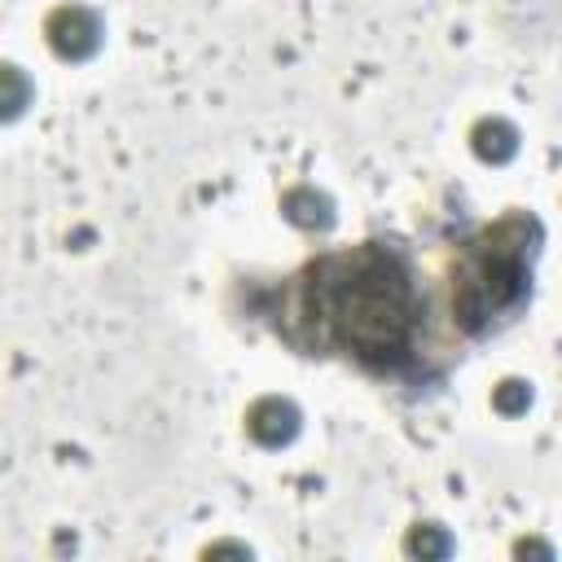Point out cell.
Listing matches in <instances>:
<instances>
[{
    "label": "cell",
    "mask_w": 562,
    "mask_h": 562,
    "mask_svg": "<svg viewBox=\"0 0 562 562\" xmlns=\"http://www.w3.org/2000/svg\"><path fill=\"white\" fill-rule=\"evenodd\" d=\"M413 321L408 268L382 241L329 255L299 277L294 338L312 351H342L373 369H391L408 356Z\"/></svg>",
    "instance_id": "6da1fadb"
},
{
    "label": "cell",
    "mask_w": 562,
    "mask_h": 562,
    "mask_svg": "<svg viewBox=\"0 0 562 562\" xmlns=\"http://www.w3.org/2000/svg\"><path fill=\"white\" fill-rule=\"evenodd\" d=\"M536 237L540 228L531 215H505L474 241L452 285V312L465 334H483L496 316L514 312L531 294V241Z\"/></svg>",
    "instance_id": "7a4b0ae2"
},
{
    "label": "cell",
    "mask_w": 562,
    "mask_h": 562,
    "mask_svg": "<svg viewBox=\"0 0 562 562\" xmlns=\"http://www.w3.org/2000/svg\"><path fill=\"white\" fill-rule=\"evenodd\" d=\"M44 40L61 61H88L105 40V22L88 4H57L44 18Z\"/></svg>",
    "instance_id": "3957f363"
},
{
    "label": "cell",
    "mask_w": 562,
    "mask_h": 562,
    "mask_svg": "<svg viewBox=\"0 0 562 562\" xmlns=\"http://www.w3.org/2000/svg\"><path fill=\"white\" fill-rule=\"evenodd\" d=\"M299 426H303L299 408L290 400H281V395H263V400H255L246 408V435L259 448H285L299 435Z\"/></svg>",
    "instance_id": "277c9868"
},
{
    "label": "cell",
    "mask_w": 562,
    "mask_h": 562,
    "mask_svg": "<svg viewBox=\"0 0 562 562\" xmlns=\"http://www.w3.org/2000/svg\"><path fill=\"white\" fill-rule=\"evenodd\" d=\"M281 215H285L294 228H303V233H325V228H334V202H329V193H321L316 184H294V189H285V193H281Z\"/></svg>",
    "instance_id": "5b68a950"
},
{
    "label": "cell",
    "mask_w": 562,
    "mask_h": 562,
    "mask_svg": "<svg viewBox=\"0 0 562 562\" xmlns=\"http://www.w3.org/2000/svg\"><path fill=\"white\" fill-rule=\"evenodd\" d=\"M518 127L509 123V119H501V114H487V119H479L474 127H470V149L483 158V162H492V167H501V162H509L514 154H518Z\"/></svg>",
    "instance_id": "8992f818"
},
{
    "label": "cell",
    "mask_w": 562,
    "mask_h": 562,
    "mask_svg": "<svg viewBox=\"0 0 562 562\" xmlns=\"http://www.w3.org/2000/svg\"><path fill=\"white\" fill-rule=\"evenodd\" d=\"M457 544H452V536L439 527V522H417L408 536H404V553L408 558H422V562H430V558H448Z\"/></svg>",
    "instance_id": "52a82bcc"
},
{
    "label": "cell",
    "mask_w": 562,
    "mask_h": 562,
    "mask_svg": "<svg viewBox=\"0 0 562 562\" xmlns=\"http://www.w3.org/2000/svg\"><path fill=\"white\" fill-rule=\"evenodd\" d=\"M492 408H496L501 417H518V413H527V408H531V382H522V378H505V382H496V386H492Z\"/></svg>",
    "instance_id": "ba28073f"
},
{
    "label": "cell",
    "mask_w": 562,
    "mask_h": 562,
    "mask_svg": "<svg viewBox=\"0 0 562 562\" xmlns=\"http://www.w3.org/2000/svg\"><path fill=\"white\" fill-rule=\"evenodd\" d=\"M0 79H4V119H18L22 114V105H26V97H31V83L22 79V70L18 66H4L0 70Z\"/></svg>",
    "instance_id": "9c48e42d"
},
{
    "label": "cell",
    "mask_w": 562,
    "mask_h": 562,
    "mask_svg": "<svg viewBox=\"0 0 562 562\" xmlns=\"http://www.w3.org/2000/svg\"><path fill=\"white\" fill-rule=\"evenodd\" d=\"M514 558H544V562H553V544H544V540H514Z\"/></svg>",
    "instance_id": "30bf717a"
},
{
    "label": "cell",
    "mask_w": 562,
    "mask_h": 562,
    "mask_svg": "<svg viewBox=\"0 0 562 562\" xmlns=\"http://www.w3.org/2000/svg\"><path fill=\"white\" fill-rule=\"evenodd\" d=\"M202 558H250V544H237V540H220V544H206Z\"/></svg>",
    "instance_id": "8fae6325"
}]
</instances>
